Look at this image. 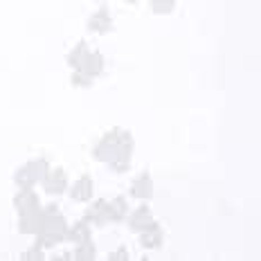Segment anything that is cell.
<instances>
[{"mask_svg": "<svg viewBox=\"0 0 261 261\" xmlns=\"http://www.w3.org/2000/svg\"><path fill=\"white\" fill-rule=\"evenodd\" d=\"M130 151H133V138L128 130L115 128L108 133L95 149V158L101 162L113 165L115 171H128L130 165Z\"/></svg>", "mask_w": 261, "mask_h": 261, "instance_id": "obj_1", "label": "cell"}, {"mask_svg": "<svg viewBox=\"0 0 261 261\" xmlns=\"http://www.w3.org/2000/svg\"><path fill=\"white\" fill-rule=\"evenodd\" d=\"M130 230L133 232H144V230H149V227H153V225H158L155 223V219H153V214H151V210H149V205H140L138 210L130 214Z\"/></svg>", "mask_w": 261, "mask_h": 261, "instance_id": "obj_2", "label": "cell"}, {"mask_svg": "<svg viewBox=\"0 0 261 261\" xmlns=\"http://www.w3.org/2000/svg\"><path fill=\"white\" fill-rule=\"evenodd\" d=\"M130 196L138 200H149L151 196H153V180H151L149 173H142V176H138L130 185Z\"/></svg>", "mask_w": 261, "mask_h": 261, "instance_id": "obj_3", "label": "cell"}, {"mask_svg": "<svg viewBox=\"0 0 261 261\" xmlns=\"http://www.w3.org/2000/svg\"><path fill=\"white\" fill-rule=\"evenodd\" d=\"M88 27L92 32H97V34H104V32H111V27H113V20H111V14H108V9L106 7H101L97 14H92L90 16V23Z\"/></svg>", "mask_w": 261, "mask_h": 261, "instance_id": "obj_4", "label": "cell"}, {"mask_svg": "<svg viewBox=\"0 0 261 261\" xmlns=\"http://www.w3.org/2000/svg\"><path fill=\"white\" fill-rule=\"evenodd\" d=\"M81 72H86L88 77H95V74L101 72V68H104V59H101V54L92 52V54H86L84 61L79 63Z\"/></svg>", "mask_w": 261, "mask_h": 261, "instance_id": "obj_5", "label": "cell"}, {"mask_svg": "<svg viewBox=\"0 0 261 261\" xmlns=\"http://www.w3.org/2000/svg\"><path fill=\"white\" fill-rule=\"evenodd\" d=\"M140 243H142V248L146 250H155L162 246V230L158 225L149 227V230L140 232Z\"/></svg>", "mask_w": 261, "mask_h": 261, "instance_id": "obj_6", "label": "cell"}, {"mask_svg": "<svg viewBox=\"0 0 261 261\" xmlns=\"http://www.w3.org/2000/svg\"><path fill=\"white\" fill-rule=\"evenodd\" d=\"M92 196V182L90 178H81V180L72 187V198L74 200H88Z\"/></svg>", "mask_w": 261, "mask_h": 261, "instance_id": "obj_7", "label": "cell"}, {"mask_svg": "<svg viewBox=\"0 0 261 261\" xmlns=\"http://www.w3.org/2000/svg\"><path fill=\"white\" fill-rule=\"evenodd\" d=\"M88 219L95 221V223H108L111 221V216H108V203H95L92 207L88 210Z\"/></svg>", "mask_w": 261, "mask_h": 261, "instance_id": "obj_8", "label": "cell"}, {"mask_svg": "<svg viewBox=\"0 0 261 261\" xmlns=\"http://www.w3.org/2000/svg\"><path fill=\"white\" fill-rule=\"evenodd\" d=\"M45 189L50 194H61L63 189H65V176H63V171L59 169V171H54L52 176H47V180H45Z\"/></svg>", "mask_w": 261, "mask_h": 261, "instance_id": "obj_9", "label": "cell"}, {"mask_svg": "<svg viewBox=\"0 0 261 261\" xmlns=\"http://www.w3.org/2000/svg\"><path fill=\"white\" fill-rule=\"evenodd\" d=\"M126 200L124 198H115L113 203H108V216H111V221H122L124 216H126Z\"/></svg>", "mask_w": 261, "mask_h": 261, "instance_id": "obj_10", "label": "cell"}, {"mask_svg": "<svg viewBox=\"0 0 261 261\" xmlns=\"http://www.w3.org/2000/svg\"><path fill=\"white\" fill-rule=\"evenodd\" d=\"M176 9V0H151V12L158 16L171 14Z\"/></svg>", "mask_w": 261, "mask_h": 261, "instance_id": "obj_11", "label": "cell"}, {"mask_svg": "<svg viewBox=\"0 0 261 261\" xmlns=\"http://www.w3.org/2000/svg\"><path fill=\"white\" fill-rule=\"evenodd\" d=\"M68 237L72 239V241H77V243H84V241H88L90 232H88V227H86V223H79V225H74L72 230L68 232Z\"/></svg>", "mask_w": 261, "mask_h": 261, "instance_id": "obj_12", "label": "cell"}, {"mask_svg": "<svg viewBox=\"0 0 261 261\" xmlns=\"http://www.w3.org/2000/svg\"><path fill=\"white\" fill-rule=\"evenodd\" d=\"M77 257L79 259H92V257H95V248H92L90 241H84V246L77 250Z\"/></svg>", "mask_w": 261, "mask_h": 261, "instance_id": "obj_13", "label": "cell"}, {"mask_svg": "<svg viewBox=\"0 0 261 261\" xmlns=\"http://www.w3.org/2000/svg\"><path fill=\"white\" fill-rule=\"evenodd\" d=\"M111 259H126V250H124V248H122V250H117V252L113 254Z\"/></svg>", "mask_w": 261, "mask_h": 261, "instance_id": "obj_14", "label": "cell"}, {"mask_svg": "<svg viewBox=\"0 0 261 261\" xmlns=\"http://www.w3.org/2000/svg\"><path fill=\"white\" fill-rule=\"evenodd\" d=\"M124 3H130V5H133V3H138V0H124Z\"/></svg>", "mask_w": 261, "mask_h": 261, "instance_id": "obj_15", "label": "cell"}]
</instances>
